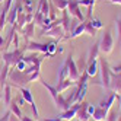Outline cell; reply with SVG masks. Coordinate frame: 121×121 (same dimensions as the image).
I'll use <instances>...</instances> for the list:
<instances>
[{
  "mask_svg": "<svg viewBox=\"0 0 121 121\" xmlns=\"http://www.w3.org/2000/svg\"><path fill=\"white\" fill-rule=\"evenodd\" d=\"M99 72H101V80L95 85L102 86L104 89L109 91V83H111V67L107 61V58H99Z\"/></svg>",
  "mask_w": 121,
  "mask_h": 121,
  "instance_id": "1",
  "label": "cell"
},
{
  "mask_svg": "<svg viewBox=\"0 0 121 121\" xmlns=\"http://www.w3.org/2000/svg\"><path fill=\"white\" fill-rule=\"evenodd\" d=\"M9 80H10V86H15V88H21V86L29 83L28 74H25L23 72L18 70V69L9 70Z\"/></svg>",
  "mask_w": 121,
  "mask_h": 121,
  "instance_id": "2",
  "label": "cell"
},
{
  "mask_svg": "<svg viewBox=\"0 0 121 121\" xmlns=\"http://www.w3.org/2000/svg\"><path fill=\"white\" fill-rule=\"evenodd\" d=\"M114 37H112V34L109 29H107L105 32L102 34V37L99 39V50L101 53L104 54H109L112 53V50H114Z\"/></svg>",
  "mask_w": 121,
  "mask_h": 121,
  "instance_id": "3",
  "label": "cell"
},
{
  "mask_svg": "<svg viewBox=\"0 0 121 121\" xmlns=\"http://www.w3.org/2000/svg\"><path fill=\"white\" fill-rule=\"evenodd\" d=\"M23 53H25V47L23 48H16L12 53L6 51V53H3V63L7 64V66H15L19 60H22Z\"/></svg>",
  "mask_w": 121,
  "mask_h": 121,
  "instance_id": "4",
  "label": "cell"
},
{
  "mask_svg": "<svg viewBox=\"0 0 121 121\" xmlns=\"http://www.w3.org/2000/svg\"><path fill=\"white\" fill-rule=\"evenodd\" d=\"M64 63H66L67 70H69V77H70L73 82H77V80H79V77H80V73H79V70H77V66H76V61L73 60L72 53L66 57Z\"/></svg>",
  "mask_w": 121,
  "mask_h": 121,
  "instance_id": "5",
  "label": "cell"
},
{
  "mask_svg": "<svg viewBox=\"0 0 121 121\" xmlns=\"http://www.w3.org/2000/svg\"><path fill=\"white\" fill-rule=\"evenodd\" d=\"M21 95H22V98L25 99V102H28L31 108H32V112H34V118L38 120L39 118V114H38V109H37V105H35V101H34V96H32V93L28 88H23V86H21V88H18Z\"/></svg>",
  "mask_w": 121,
  "mask_h": 121,
  "instance_id": "6",
  "label": "cell"
},
{
  "mask_svg": "<svg viewBox=\"0 0 121 121\" xmlns=\"http://www.w3.org/2000/svg\"><path fill=\"white\" fill-rule=\"evenodd\" d=\"M80 4L77 3V0H67V12L70 13L72 16H74V18H77L80 22L85 21V16L83 13L80 12Z\"/></svg>",
  "mask_w": 121,
  "mask_h": 121,
  "instance_id": "7",
  "label": "cell"
},
{
  "mask_svg": "<svg viewBox=\"0 0 121 121\" xmlns=\"http://www.w3.org/2000/svg\"><path fill=\"white\" fill-rule=\"evenodd\" d=\"M23 47H25V50H29V51H38V53H42V54H45L47 57H50L48 53H47V44H41V42L29 41V42H26V44H25Z\"/></svg>",
  "mask_w": 121,
  "mask_h": 121,
  "instance_id": "8",
  "label": "cell"
},
{
  "mask_svg": "<svg viewBox=\"0 0 121 121\" xmlns=\"http://www.w3.org/2000/svg\"><path fill=\"white\" fill-rule=\"evenodd\" d=\"M109 91L115 92L117 95H121V77H120V74H117V73H111Z\"/></svg>",
  "mask_w": 121,
  "mask_h": 121,
  "instance_id": "9",
  "label": "cell"
},
{
  "mask_svg": "<svg viewBox=\"0 0 121 121\" xmlns=\"http://www.w3.org/2000/svg\"><path fill=\"white\" fill-rule=\"evenodd\" d=\"M88 105L89 104L85 102V101L80 104L79 109H77V114H76V117L79 118V121H89L91 120V114L88 112Z\"/></svg>",
  "mask_w": 121,
  "mask_h": 121,
  "instance_id": "10",
  "label": "cell"
},
{
  "mask_svg": "<svg viewBox=\"0 0 121 121\" xmlns=\"http://www.w3.org/2000/svg\"><path fill=\"white\" fill-rule=\"evenodd\" d=\"M99 41H96L95 44L89 48V53H88V60H86V64H89V63H92V61H95V60H98L99 58Z\"/></svg>",
  "mask_w": 121,
  "mask_h": 121,
  "instance_id": "11",
  "label": "cell"
},
{
  "mask_svg": "<svg viewBox=\"0 0 121 121\" xmlns=\"http://www.w3.org/2000/svg\"><path fill=\"white\" fill-rule=\"evenodd\" d=\"M108 93H109L108 96H107V98H104V99L101 101V104H99V107L104 108V109H107V111H109V109L112 108V104H114V101L117 99V93H115V92L109 91Z\"/></svg>",
  "mask_w": 121,
  "mask_h": 121,
  "instance_id": "12",
  "label": "cell"
},
{
  "mask_svg": "<svg viewBox=\"0 0 121 121\" xmlns=\"http://www.w3.org/2000/svg\"><path fill=\"white\" fill-rule=\"evenodd\" d=\"M9 70H10V66L3 63L2 69H0V92H2L6 86V80H7V77H9Z\"/></svg>",
  "mask_w": 121,
  "mask_h": 121,
  "instance_id": "13",
  "label": "cell"
},
{
  "mask_svg": "<svg viewBox=\"0 0 121 121\" xmlns=\"http://www.w3.org/2000/svg\"><path fill=\"white\" fill-rule=\"evenodd\" d=\"M107 114H108V111L101 108L98 105V107H95V111H93V114L91 115V118H93V121H105L107 120Z\"/></svg>",
  "mask_w": 121,
  "mask_h": 121,
  "instance_id": "14",
  "label": "cell"
},
{
  "mask_svg": "<svg viewBox=\"0 0 121 121\" xmlns=\"http://www.w3.org/2000/svg\"><path fill=\"white\" fill-rule=\"evenodd\" d=\"M74 85H76V82H73L70 77H67V79H64V80H61V82H58V83H57L56 89H57L58 93H61L63 91H66V89H69V88H73Z\"/></svg>",
  "mask_w": 121,
  "mask_h": 121,
  "instance_id": "15",
  "label": "cell"
},
{
  "mask_svg": "<svg viewBox=\"0 0 121 121\" xmlns=\"http://www.w3.org/2000/svg\"><path fill=\"white\" fill-rule=\"evenodd\" d=\"M34 31H35V23H34V22L26 23V25H25V28L21 31L25 35V41H26V42H29V39L34 37ZM26 42H25V44H26Z\"/></svg>",
  "mask_w": 121,
  "mask_h": 121,
  "instance_id": "16",
  "label": "cell"
},
{
  "mask_svg": "<svg viewBox=\"0 0 121 121\" xmlns=\"http://www.w3.org/2000/svg\"><path fill=\"white\" fill-rule=\"evenodd\" d=\"M47 35H48V37H56V38H58V39H63L64 35H66V32H64L63 26L57 25V26H54V28H51L50 31H47Z\"/></svg>",
  "mask_w": 121,
  "mask_h": 121,
  "instance_id": "17",
  "label": "cell"
},
{
  "mask_svg": "<svg viewBox=\"0 0 121 121\" xmlns=\"http://www.w3.org/2000/svg\"><path fill=\"white\" fill-rule=\"evenodd\" d=\"M60 23H61V26H63L66 34L70 32V29H72V26H70V16H69L67 10H63V18H61V21H60Z\"/></svg>",
  "mask_w": 121,
  "mask_h": 121,
  "instance_id": "18",
  "label": "cell"
},
{
  "mask_svg": "<svg viewBox=\"0 0 121 121\" xmlns=\"http://www.w3.org/2000/svg\"><path fill=\"white\" fill-rule=\"evenodd\" d=\"M85 26H86V21H83L82 23H77L76 26L72 28V32H70V38H76V37H79L80 34L85 32Z\"/></svg>",
  "mask_w": 121,
  "mask_h": 121,
  "instance_id": "19",
  "label": "cell"
},
{
  "mask_svg": "<svg viewBox=\"0 0 121 121\" xmlns=\"http://www.w3.org/2000/svg\"><path fill=\"white\" fill-rule=\"evenodd\" d=\"M16 18H18V3L15 2V6L12 7V10H9V13H7V23H10V26L15 25Z\"/></svg>",
  "mask_w": 121,
  "mask_h": 121,
  "instance_id": "20",
  "label": "cell"
},
{
  "mask_svg": "<svg viewBox=\"0 0 121 121\" xmlns=\"http://www.w3.org/2000/svg\"><path fill=\"white\" fill-rule=\"evenodd\" d=\"M9 108H10V112H12L13 115L19 117V118L23 115V114H22V109H21V105H19V104L16 102L15 99H12V101H10V104H9Z\"/></svg>",
  "mask_w": 121,
  "mask_h": 121,
  "instance_id": "21",
  "label": "cell"
},
{
  "mask_svg": "<svg viewBox=\"0 0 121 121\" xmlns=\"http://www.w3.org/2000/svg\"><path fill=\"white\" fill-rule=\"evenodd\" d=\"M115 29H117V47L118 51H121V12L120 16L115 19Z\"/></svg>",
  "mask_w": 121,
  "mask_h": 121,
  "instance_id": "22",
  "label": "cell"
},
{
  "mask_svg": "<svg viewBox=\"0 0 121 121\" xmlns=\"http://www.w3.org/2000/svg\"><path fill=\"white\" fill-rule=\"evenodd\" d=\"M99 72V67H98V61L95 60V61L89 63L88 67H86V73L89 74V77H93V76H96V73Z\"/></svg>",
  "mask_w": 121,
  "mask_h": 121,
  "instance_id": "23",
  "label": "cell"
},
{
  "mask_svg": "<svg viewBox=\"0 0 121 121\" xmlns=\"http://www.w3.org/2000/svg\"><path fill=\"white\" fill-rule=\"evenodd\" d=\"M3 101L6 105H9L10 101H12V86L10 85H6L4 89H3Z\"/></svg>",
  "mask_w": 121,
  "mask_h": 121,
  "instance_id": "24",
  "label": "cell"
},
{
  "mask_svg": "<svg viewBox=\"0 0 121 121\" xmlns=\"http://www.w3.org/2000/svg\"><path fill=\"white\" fill-rule=\"evenodd\" d=\"M57 50H58V41H51L47 44V53L50 57H53L57 53Z\"/></svg>",
  "mask_w": 121,
  "mask_h": 121,
  "instance_id": "25",
  "label": "cell"
},
{
  "mask_svg": "<svg viewBox=\"0 0 121 121\" xmlns=\"http://www.w3.org/2000/svg\"><path fill=\"white\" fill-rule=\"evenodd\" d=\"M7 13H9V10H6L4 7H3L2 10H0V32L3 31L4 25L7 23Z\"/></svg>",
  "mask_w": 121,
  "mask_h": 121,
  "instance_id": "26",
  "label": "cell"
},
{
  "mask_svg": "<svg viewBox=\"0 0 121 121\" xmlns=\"http://www.w3.org/2000/svg\"><path fill=\"white\" fill-rule=\"evenodd\" d=\"M118 117H120V112L114 108H111L107 114V121H118Z\"/></svg>",
  "mask_w": 121,
  "mask_h": 121,
  "instance_id": "27",
  "label": "cell"
},
{
  "mask_svg": "<svg viewBox=\"0 0 121 121\" xmlns=\"http://www.w3.org/2000/svg\"><path fill=\"white\" fill-rule=\"evenodd\" d=\"M67 77H69V70H67L66 63H63L61 69H60V72H58V82H61V80L67 79Z\"/></svg>",
  "mask_w": 121,
  "mask_h": 121,
  "instance_id": "28",
  "label": "cell"
},
{
  "mask_svg": "<svg viewBox=\"0 0 121 121\" xmlns=\"http://www.w3.org/2000/svg\"><path fill=\"white\" fill-rule=\"evenodd\" d=\"M86 57H80L79 58V61L76 63V66H77V70H79V73L82 74L83 72H86V67H88V64H86V60H85Z\"/></svg>",
  "mask_w": 121,
  "mask_h": 121,
  "instance_id": "29",
  "label": "cell"
},
{
  "mask_svg": "<svg viewBox=\"0 0 121 121\" xmlns=\"http://www.w3.org/2000/svg\"><path fill=\"white\" fill-rule=\"evenodd\" d=\"M85 34H88L89 37H96V29H95L92 25L89 23V21H86V26H85Z\"/></svg>",
  "mask_w": 121,
  "mask_h": 121,
  "instance_id": "30",
  "label": "cell"
},
{
  "mask_svg": "<svg viewBox=\"0 0 121 121\" xmlns=\"http://www.w3.org/2000/svg\"><path fill=\"white\" fill-rule=\"evenodd\" d=\"M53 4L60 10H66L67 9V0H51Z\"/></svg>",
  "mask_w": 121,
  "mask_h": 121,
  "instance_id": "31",
  "label": "cell"
},
{
  "mask_svg": "<svg viewBox=\"0 0 121 121\" xmlns=\"http://www.w3.org/2000/svg\"><path fill=\"white\" fill-rule=\"evenodd\" d=\"M44 18H45V16L42 15L41 12H35V15H34V23H35V25H39V26H42Z\"/></svg>",
  "mask_w": 121,
  "mask_h": 121,
  "instance_id": "32",
  "label": "cell"
},
{
  "mask_svg": "<svg viewBox=\"0 0 121 121\" xmlns=\"http://www.w3.org/2000/svg\"><path fill=\"white\" fill-rule=\"evenodd\" d=\"M89 23L92 25L95 29H101V28L104 26V23H102L99 19H93V18H91V19H89Z\"/></svg>",
  "mask_w": 121,
  "mask_h": 121,
  "instance_id": "33",
  "label": "cell"
},
{
  "mask_svg": "<svg viewBox=\"0 0 121 121\" xmlns=\"http://www.w3.org/2000/svg\"><path fill=\"white\" fill-rule=\"evenodd\" d=\"M26 67H28V64L25 63L23 60H19V61L15 64V69H18V70H21V72H23V70H25Z\"/></svg>",
  "mask_w": 121,
  "mask_h": 121,
  "instance_id": "34",
  "label": "cell"
},
{
  "mask_svg": "<svg viewBox=\"0 0 121 121\" xmlns=\"http://www.w3.org/2000/svg\"><path fill=\"white\" fill-rule=\"evenodd\" d=\"M28 79H29V83H31V82H34V80H39V79H41L39 72H34V73L28 74Z\"/></svg>",
  "mask_w": 121,
  "mask_h": 121,
  "instance_id": "35",
  "label": "cell"
},
{
  "mask_svg": "<svg viewBox=\"0 0 121 121\" xmlns=\"http://www.w3.org/2000/svg\"><path fill=\"white\" fill-rule=\"evenodd\" d=\"M13 50H16V48H19V37H18V32L15 34V37H13Z\"/></svg>",
  "mask_w": 121,
  "mask_h": 121,
  "instance_id": "36",
  "label": "cell"
},
{
  "mask_svg": "<svg viewBox=\"0 0 121 121\" xmlns=\"http://www.w3.org/2000/svg\"><path fill=\"white\" fill-rule=\"evenodd\" d=\"M10 115H12V112H10V109L9 111H6V114L0 118V121H9V118H10Z\"/></svg>",
  "mask_w": 121,
  "mask_h": 121,
  "instance_id": "37",
  "label": "cell"
},
{
  "mask_svg": "<svg viewBox=\"0 0 121 121\" xmlns=\"http://www.w3.org/2000/svg\"><path fill=\"white\" fill-rule=\"evenodd\" d=\"M23 9L26 10V13H32V12H34V7H32V3H29V4H23Z\"/></svg>",
  "mask_w": 121,
  "mask_h": 121,
  "instance_id": "38",
  "label": "cell"
},
{
  "mask_svg": "<svg viewBox=\"0 0 121 121\" xmlns=\"http://www.w3.org/2000/svg\"><path fill=\"white\" fill-rule=\"evenodd\" d=\"M111 73H121V64L111 67Z\"/></svg>",
  "mask_w": 121,
  "mask_h": 121,
  "instance_id": "39",
  "label": "cell"
},
{
  "mask_svg": "<svg viewBox=\"0 0 121 121\" xmlns=\"http://www.w3.org/2000/svg\"><path fill=\"white\" fill-rule=\"evenodd\" d=\"M34 22V15L32 13H26V23H31Z\"/></svg>",
  "mask_w": 121,
  "mask_h": 121,
  "instance_id": "40",
  "label": "cell"
},
{
  "mask_svg": "<svg viewBox=\"0 0 121 121\" xmlns=\"http://www.w3.org/2000/svg\"><path fill=\"white\" fill-rule=\"evenodd\" d=\"M3 48H4V38L0 35V51L3 53Z\"/></svg>",
  "mask_w": 121,
  "mask_h": 121,
  "instance_id": "41",
  "label": "cell"
},
{
  "mask_svg": "<svg viewBox=\"0 0 121 121\" xmlns=\"http://www.w3.org/2000/svg\"><path fill=\"white\" fill-rule=\"evenodd\" d=\"M15 101H16V102H18V104H19V105H23V104H25V99L22 98V95H21V96H19L18 99H15Z\"/></svg>",
  "mask_w": 121,
  "mask_h": 121,
  "instance_id": "42",
  "label": "cell"
},
{
  "mask_svg": "<svg viewBox=\"0 0 121 121\" xmlns=\"http://www.w3.org/2000/svg\"><path fill=\"white\" fill-rule=\"evenodd\" d=\"M93 111H95V107H93V105H91V104H89V105H88V112H89V114L92 115V114H93Z\"/></svg>",
  "mask_w": 121,
  "mask_h": 121,
  "instance_id": "43",
  "label": "cell"
},
{
  "mask_svg": "<svg viewBox=\"0 0 121 121\" xmlns=\"http://www.w3.org/2000/svg\"><path fill=\"white\" fill-rule=\"evenodd\" d=\"M21 121H34L31 117H26V115H22L21 117Z\"/></svg>",
  "mask_w": 121,
  "mask_h": 121,
  "instance_id": "44",
  "label": "cell"
},
{
  "mask_svg": "<svg viewBox=\"0 0 121 121\" xmlns=\"http://www.w3.org/2000/svg\"><path fill=\"white\" fill-rule=\"evenodd\" d=\"M9 121H21V118H19V117H16V115H13V114H12V115H10V118H9Z\"/></svg>",
  "mask_w": 121,
  "mask_h": 121,
  "instance_id": "45",
  "label": "cell"
},
{
  "mask_svg": "<svg viewBox=\"0 0 121 121\" xmlns=\"http://www.w3.org/2000/svg\"><path fill=\"white\" fill-rule=\"evenodd\" d=\"M109 3H115V4H121V0H107Z\"/></svg>",
  "mask_w": 121,
  "mask_h": 121,
  "instance_id": "46",
  "label": "cell"
},
{
  "mask_svg": "<svg viewBox=\"0 0 121 121\" xmlns=\"http://www.w3.org/2000/svg\"><path fill=\"white\" fill-rule=\"evenodd\" d=\"M117 99L120 101V108H121V95H117Z\"/></svg>",
  "mask_w": 121,
  "mask_h": 121,
  "instance_id": "47",
  "label": "cell"
},
{
  "mask_svg": "<svg viewBox=\"0 0 121 121\" xmlns=\"http://www.w3.org/2000/svg\"><path fill=\"white\" fill-rule=\"evenodd\" d=\"M44 121H56V118H48V120H44Z\"/></svg>",
  "mask_w": 121,
  "mask_h": 121,
  "instance_id": "48",
  "label": "cell"
},
{
  "mask_svg": "<svg viewBox=\"0 0 121 121\" xmlns=\"http://www.w3.org/2000/svg\"><path fill=\"white\" fill-rule=\"evenodd\" d=\"M117 74H120V77H121V73H117Z\"/></svg>",
  "mask_w": 121,
  "mask_h": 121,
  "instance_id": "49",
  "label": "cell"
},
{
  "mask_svg": "<svg viewBox=\"0 0 121 121\" xmlns=\"http://www.w3.org/2000/svg\"><path fill=\"white\" fill-rule=\"evenodd\" d=\"M2 2H4V0H0V3H2Z\"/></svg>",
  "mask_w": 121,
  "mask_h": 121,
  "instance_id": "50",
  "label": "cell"
}]
</instances>
